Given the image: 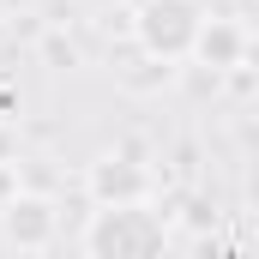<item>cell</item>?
Here are the masks:
<instances>
[{"label":"cell","mask_w":259,"mask_h":259,"mask_svg":"<svg viewBox=\"0 0 259 259\" xmlns=\"http://www.w3.org/2000/svg\"><path fill=\"white\" fill-rule=\"evenodd\" d=\"M145 36H151V49L175 55V49L193 36V12H187L181 0H169V6H151V12H145Z\"/></svg>","instance_id":"obj_1"},{"label":"cell","mask_w":259,"mask_h":259,"mask_svg":"<svg viewBox=\"0 0 259 259\" xmlns=\"http://www.w3.org/2000/svg\"><path fill=\"white\" fill-rule=\"evenodd\" d=\"M6 235L12 241H42L49 235V211L42 205H12L6 211Z\"/></svg>","instance_id":"obj_2"}]
</instances>
